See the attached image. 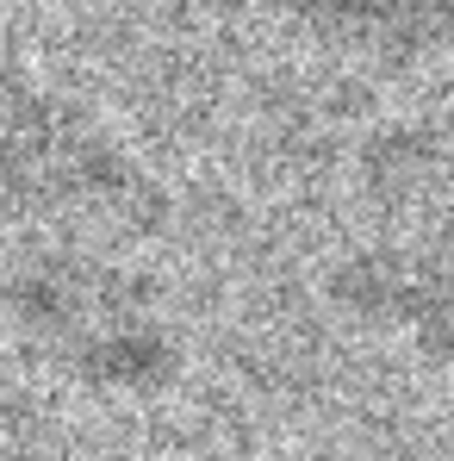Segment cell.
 <instances>
[{
  "mask_svg": "<svg viewBox=\"0 0 454 461\" xmlns=\"http://www.w3.org/2000/svg\"><path fill=\"white\" fill-rule=\"evenodd\" d=\"M0 306L50 368L93 393H162L181 362L150 287L131 268L69 243L19 249L0 275Z\"/></svg>",
  "mask_w": 454,
  "mask_h": 461,
  "instance_id": "cell-1",
  "label": "cell"
},
{
  "mask_svg": "<svg viewBox=\"0 0 454 461\" xmlns=\"http://www.w3.org/2000/svg\"><path fill=\"white\" fill-rule=\"evenodd\" d=\"M0 200L69 230H144L156 181L81 106L0 57Z\"/></svg>",
  "mask_w": 454,
  "mask_h": 461,
  "instance_id": "cell-2",
  "label": "cell"
},
{
  "mask_svg": "<svg viewBox=\"0 0 454 461\" xmlns=\"http://www.w3.org/2000/svg\"><path fill=\"white\" fill-rule=\"evenodd\" d=\"M336 287L355 312L386 318L430 356H454V212L398 249L361 256Z\"/></svg>",
  "mask_w": 454,
  "mask_h": 461,
  "instance_id": "cell-3",
  "label": "cell"
},
{
  "mask_svg": "<svg viewBox=\"0 0 454 461\" xmlns=\"http://www.w3.org/2000/svg\"><path fill=\"white\" fill-rule=\"evenodd\" d=\"M299 19L379 63H417L454 50V0H299Z\"/></svg>",
  "mask_w": 454,
  "mask_h": 461,
  "instance_id": "cell-4",
  "label": "cell"
}]
</instances>
